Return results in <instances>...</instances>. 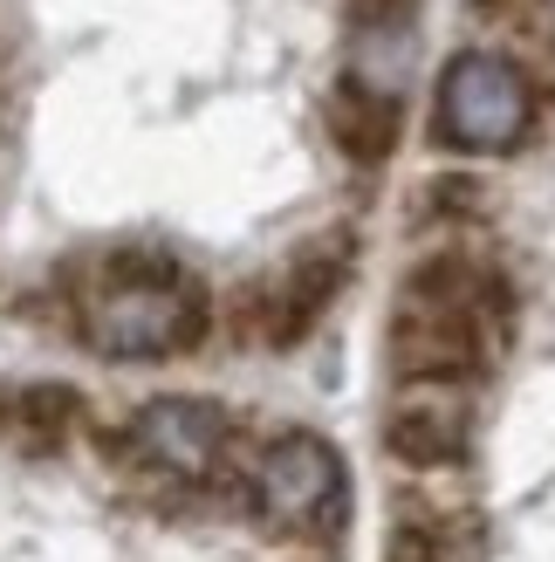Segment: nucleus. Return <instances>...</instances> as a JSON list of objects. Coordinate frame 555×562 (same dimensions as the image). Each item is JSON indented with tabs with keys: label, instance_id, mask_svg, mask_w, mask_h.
<instances>
[{
	"label": "nucleus",
	"instance_id": "nucleus-6",
	"mask_svg": "<svg viewBox=\"0 0 555 562\" xmlns=\"http://www.w3.org/2000/svg\"><path fill=\"white\" fill-rule=\"evenodd\" d=\"M474 446V405L466 384H405L384 405V453L411 473H446Z\"/></svg>",
	"mask_w": 555,
	"mask_h": 562
},
{
	"label": "nucleus",
	"instance_id": "nucleus-8",
	"mask_svg": "<svg viewBox=\"0 0 555 562\" xmlns=\"http://www.w3.org/2000/svg\"><path fill=\"white\" fill-rule=\"evenodd\" d=\"M411 63H419V8H411V0L377 8V14H356V63H350L356 90L398 97Z\"/></svg>",
	"mask_w": 555,
	"mask_h": 562
},
{
	"label": "nucleus",
	"instance_id": "nucleus-9",
	"mask_svg": "<svg viewBox=\"0 0 555 562\" xmlns=\"http://www.w3.org/2000/svg\"><path fill=\"white\" fill-rule=\"evenodd\" d=\"M384 562H480L474 508H439V501H398V521L384 536Z\"/></svg>",
	"mask_w": 555,
	"mask_h": 562
},
{
	"label": "nucleus",
	"instance_id": "nucleus-1",
	"mask_svg": "<svg viewBox=\"0 0 555 562\" xmlns=\"http://www.w3.org/2000/svg\"><path fill=\"white\" fill-rule=\"evenodd\" d=\"M82 336L97 357L117 363H151L179 357L206 336V289L192 274H179L158 255H131L110 268V281L82 308Z\"/></svg>",
	"mask_w": 555,
	"mask_h": 562
},
{
	"label": "nucleus",
	"instance_id": "nucleus-12",
	"mask_svg": "<svg viewBox=\"0 0 555 562\" xmlns=\"http://www.w3.org/2000/svg\"><path fill=\"white\" fill-rule=\"evenodd\" d=\"M480 206V179H432L426 186V220L439 213H474Z\"/></svg>",
	"mask_w": 555,
	"mask_h": 562
},
{
	"label": "nucleus",
	"instance_id": "nucleus-4",
	"mask_svg": "<svg viewBox=\"0 0 555 562\" xmlns=\"http://www.w3.org/2000/svg\"><path fill=\"white\" fill-rule=\"evenodd\" d=\"M350 255H356L350 227L316 234L282 274H268V281H254V289L240 295V329L261 336V344H274V350L302 344V336L322 323V308L337 302V289L350 281Z\"/></svg>",
	"mask_w": 555,
	"mask_h": 562
},
{
	"label": "nucleus",
	"instance_id": "nucleus-2",
	"mask_svg": "<svg viewBox=\"0 0 555 562\" xmlns=\"http://www.w3.org/2000/svg\"><path fill=\"white\" fill-rule=\"evenodd\" d=\"M529 124H535V97H529V76H521L514 55L466 48L446 63V76H439V137L453 151L501 158L529 137Z\"/></svg>",
	"mask_w": 555,
	"mask_h": 562
},
{
	"label": "nucleus",
	"instance_id": "nucleus-3",
	"mask_svg": "<svg viewBox=\"0 0 555 562\" xmlns=\"http://www.w3.org/2000/svg\"><path fill=\"white\" fill-rule=\"evenodd\" d=\"M350 508L343 460L316 432H274L254 460V515L282 536H337Z\"/></svg>",
	"mask_w": 555,
	"mask_h": 562
},
{
	"label": "nucleus",
	"instance_id": "nucleus-10",
	"mask_svg": "<svg viewBox=\"0 0 555 562\" xmlns=\"http://www.w3.org/2000/svg\"><path fill=\"white\" fill-rule=\"evenodd\" d=\"M398 97H377V90H356V82H343L337 97H329V137L356 158V165H384L398 151Z\"/></svg>",
	"mask_w": 555,
	"mask_h": 562
},
{
	"label": "nucleus",
	"instance_id": "nucleus-7",
	"mask_svg": "<svg viewBox=\"0 0 555 562\" xmlns=\"http://www.w3.org/2000/svg\"><path fill=\"white\" fill-rule=\"evenodd\" d=\"M227 439H234V418L213 398H151L131 418V453L172 473V481H213L219 460H227Z\"/></svg>",
	"mask_w": 555,
	"mask_h": 562
},
{
	"label": "nucleus",
	"instance_id": "nucleus-5",
	"mask_svg": "<svg viewBox=\"0 0 555 562\" xmlns=\"http://www.w3.org/2000/svg\"><path fill=\"white\" fill-rule=\"evenodd\" d=\"M398 384H474L487 363V308H439V302H398L384 329Z\"/></svg>",
	"mask_w": 555,
	"mask_h": 562
},
{
	"label": "nucleus",
	"instance_id": "nucleus-11",
	"mask_svg": "<svg viewBox=\"0 0 555 562\" xmlns=\"http://www.w3.org/2000/svg\"><path fill=\"white\" fill-rule=\"evenodd\" d=\"M8 418H14L21 432H35V446H55L82 418V398H76L69 384H35V391H21V398L8 405Z\"/></svg>",
	"mask_w": 555,
	"mask_h": 562
}]
</instances>
